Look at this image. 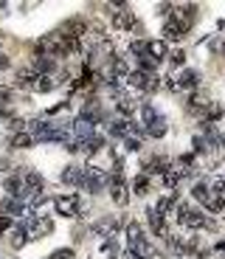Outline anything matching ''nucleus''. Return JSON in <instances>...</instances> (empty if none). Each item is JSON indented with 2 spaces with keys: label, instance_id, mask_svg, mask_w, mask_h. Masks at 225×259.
<instances>
[{
  "label": "nucleus",
  "instance_id": "f257e3e1",
  "mask_svg": "<svg viewBox=\"0 0 225 259\" xmlns=\"http://www.w3.org/2000/svg\"><path fill=\"white\" fill-rule=\"evenodd\" d=\"M177 223H183L186 228H211V223H208V217L203 214V211H197V209H191L189 203H177Z\"/></svg>",
  "mask_w": 225,
  "mask_h": 259
},
{
  "label": "nucleus",
  "instance_id": "f03ea898",
  "mask_svg": "<svg viewBox=\"0 0 225 259\" xmlns=\"http://www.w3.org/2000/svg\"><path fill=\"white\" fill-rule=\"evenodd\" d=\"M107 183H110V175L104 169H98V166H84L82 169V186L90 194H98Z\"/></svg>",
  "mask_w": 225,
  "mask_h": 259
},
{
  "label": "nucleus",
  "instance_id": "7ed1b4c3",
  "mask_svg": "<svg viewBox=\"0 0 225 259\" xmlns=\"http://www.w3.org/2000/svg\"><path fill=\"white\" fill-rule=\"evenodd\" d=\"M127 82L133 87H138V90H144V93H155L158 87H161V79H158V73H144V71H130V76H127Z\"/></svg>",
  "mask_w": 225,
  "mask_h": 259
},
{
  "label": "nucleus",
  "instance_id": "20e7f679",
  "mask_svg": "<svg viewBox=\"0 0 225 259\" xmlns=\"http://www.w3.org/2000/svg\"><path fill=\"white\" fill-rule=\"evenodd\" d=\"M56 206V214H62V217H79V197L76 194H59L54 200Z\"/></svg>",
  "mask_w": 225,
  "mask_h": 259
},
{
  "label": "nucleus",
  "instance_id": "39448f33",
  "mask_svg": "<svg viewBox=\"0 0 225 259\" xmlns=\"http://www.w3.org/2000/svg\"><path fill=\"white\" fill-rule=\"evenodd\" d=\"M197 82H200V73L197 71H183L180 76H175V79H169L166 85L172 87V90H194Z\"/></svg>",
  "mask_w": 225,
  "mask_h": 259
},
{
  "label": "nucleus",
  "instance_id": "423d86ee",
  "mask_svg": "<svg viewBox=\"0 0 225 259\" xmlns=\"http://www.w3.org/2000/svg\"><path fill=\"white\" fill-rule=\"evenodd\" d=\"M62 34L68 37V40H82L84 34H87V20H82V17H73V20H68L65 23V29H62Z\"/></svg>",
  "mask_w": 225,
  "mask_h": 259
},
{
  "label": "nucleus",
  "instance_id": "0eeeda50",
  "mask_svg": "<svg viewBox=\"0 0 225 259\" xmlns=\"http://www.w3.org/2000/svg\"><path fill=\"white\" fill-rule=\"evenodd\" d=\"M26 228H28L31 237H45V234L54 231V223L45 220V217H31V220H26Z\"/></svg>",
  "mask_w": 225,
  "mask_h": 259
},
{
  "label": "nucleus",
  "instance_id": "6e6552de",
  "mask_svg": "<svg viewBox=\"0 0 225 259\" xmlns=\"http://www.w3.org/2000/svg\"><path fill=\"white\" fill-rule=\"evenodd\" d=\"M42 175L40 172H23V186H26V203L34 197V194H40V189H42Z\"/></svg>",
  "mask_w": 225,
  "mask_h": 259
},
{
  "label": "nucleus",
  "instance_id": "1a4fd4ad",
  "mask_svg": "<svg viewBox=\"0 0 225 259\" xmlns=\"http://www.w3.org/2000/svg\"><path fill=\"white\" fill-rule=\"evenodd\" d=\"M186 31H189V26H186V23H180L177 17H169L166 26H163V37H166V40H172V43H175V40H183V37H186Z\"/></svg>",
  "mask_w": 225,
  "mask_h": 259
},
{
  "label": "nucleus",
  "instance_id": "9d476101",
  "mask_svg": "<svg viewBox=\"0 0 225 259\" xmlns=\"http://www.w3.org/2000/svg\"><path fill=\"white\" fill-rule=\"evenodd\" d=\"M110 194L113 200L119 203V206H124L127 203V183H124V175H110Z\"/></svg>",
  "mask_w": 225,
  "mask_h": 259
},
{
  "label": "nucleus",
  "instance_id": "9b49d317",
  "mask_svg": "<svg viewBox=\"0 0 225 259\" xmlns=\"http://www.w3.org/2000/svg\"><path fill=\"white\" fill-rule=\"evenodd\" d=\"M23 211H26V203L17 200V197H3V200H0V214H6V217H20Z\"/></svg>",
  "mask_w": 225,
  "mask_h": 259
},
{
  "label": "nucleus",
  "instance_id": "f8f14e48",
  "mask_svg": "<svg viewBox=\"0 0 225 259\" xmlns=\"http://www.w3.org/2000/svg\"><path fill=\"white\" fill-rule=\"evenodd\" d=\"M37 76H40V73L34 71V65H26V68H20V71H17L14 85H17V87H28V90H31V87H34V82H37Z\"/></svg>",
  "mask_w": 225,
  "mask_h": 259
},
{
  "label": "nucleus",
  "instance_id": "ddd939ff",
  "mask_svg": "<svg viewBox=\"0 0 225 259\" xmlns=\"http://www.w3.org/2000/svg\"><path fill=\"white\" fill-rule=\"evenodd\" d=\"M191 194H194V197H197L200 203H203V206H208V203L214 200V197H219V194L211 192V183H208V180H197L194 189H191Z\"/></svg>",
  "mask_w": 225,
  "mask_h": 259
},
{
  "label": "nucleus",
  "instance_id": "4468645a",
  "mask_svg": "<svg viewBox=\"0 0 225 259\" xmlns=\"http://www.w3.org/2000/svg\"><path fill=\"white\" fill-rule=\"evenodd\" d=\"M147 214H149V225H152V231H155V237H161V239H166V242H169V237H172V234H169L166 223H163V217L158 214V211H155V209H149Z\"/></svg>",
  "mask_w": 225,
  "mask_h": 259
},
{
  "label": "nucleus",
  "instance_id": "2eb2a0df",
  "mask_svg": "<svg viewBox=\"0 0 225 259\" xmlns=\"http://www.w3.org/2000/svg\"><path fill=\"white\" fill-rule=\"evenodd\" d=\"M175 17L191 29V23H194V17H197V3H183V6H175Z\"/></svg>",
  "mask_w": 225,
  "mask_h": 259
},
{
  "label": "nucleus",
  "instance_id": "dca6fc26",
  "mask_svg": "<svg viewBox=\"0 0 225 259\" xmlns=\"http://www.w3.org/2000/svg\"><path fill=\"white\" fill-rule=\"evenodd\" d=\"M116 217H101L98 223H93L90 225V234H96V237H107V234H113L116 231Z\"/></svg>",
  "mask_w": 225,
  "mask_h": 259
},
{
  "label": "nucleus",
  "instance_id": "f3484780",
  "mask_svg": "<svg viewBox=\"0 0 225 259\" xmlns=\"http://www.w3.org/2000/svg\"><path fill=\"white\" fill-rule=\"evenodd\" d=\"M101 147H104V138H101V136H90V138H84V141H79V144H76V152L82 150L84 155H96Z\"/></svg>",
  "mask_w": 225,
  "mask_h": 259
},
{
  "label": "nucleus",
  "instance_id": "a211bd4d",
  "mask_svg": "<svg viewBox=\"0 0 225 259\" xmlns=\"http://www.w3.org/2000/svg\"><path fill=\"white\" fill-rule=\"evenodd\" d=\"M147 54L155 59V62L166 59V57H169V45H166V40H152V43H147Z\"/></svg>",
  "mask_w": 225,
  "mask_h": 259
},
{
  "label": "nucleus",
  "instance_id": "6ab92c4d",
  "mask_svg": "<svg viewBox=\"0 0 225 259\" xmlns=\"http://www.w3.org/2000/svg\"><path fill=\"white\" fill-rule=\"evenodd\" d=\"M166 169H169V161L163 155H155V158H149L144 164V175H163Z\"/></svg>",
  "mask_w": 225,
  "mask_h": 259
},
{
  "label": "nucleus",
  "instance_id": "aec40b11",
  "mask_svg": "<svg viewBox=\"0 0 225 259\" xmlns=\"http://www.w3.org/2000/svg\"><path fill=\"white\" fill-rule=\"evenodd\" d=\"M175 169L180 178H186V175H197V164H194V155H180V158L175 161Z\"/></svg>",
  "mask_w": 225,
  "mask_h": 259
},
{
  "label": "nucleus",
  "instance_id": "412c9836",
  "mask_svg": "<svg viewBox=\"0 0 225 259\" xmlns=\"http://www.w3.org/2000/svg\"><path fill=\"white\" fill-rule=\"evenodd\" d=\"M144 239H147V237H144L141 223H135V220H133V223H127V242H130V248H135V245L144 242Z\"/></svg>",
  "mask_w": 225,
  "mask_h": 259
},
{
  "label": "nucleus",
  "instance_id": "4be33fe9",
  "mask_svg": "<svg viewBox=\"0 0 225 259\" xmlns=\"http://www.w3.org/2000/svg\"><path fill=\"white\" fill-rule=\"evenodd\" d=\"M116 107H119V113H121V115H133V113H135V101L130 99L127 93L116 90Z\"/></svg>",
  "mask_w": 225,
  "mask_h": 259
},
{
  "label": "nucleus",
  "instance_id": "5701e85b",
  "mask_svg": "<svg viewBox=\"0 0 225 259\" xmlns=\"http://www.w3.org/2000/svg\"><path fill=\"white\" fill-rule=\"evenodd\" d=\"M62 183L65 186H79V183H82V169H79V166H65Z\"/></svg>",
  "mask_w": 225,
  "mask_h": 259
},
{
  "label": "nucleus",
  "instance_id": "b1692460",
  "mask_svg": "<svg viewBox=\"0 0 225 259\" xmlns=\"http://www.w3.org/2000/svg\"><path fill=\"white\" fill-rule=\"evenodd\" d=\"M175 203H177V194H166V197H161V200H158V206H152V209L163 217L166 211H172V209H175Z\"/></svg>",
  "mask_w": 225,
  "mask_h": 259
},
{
  "label": "nucleus",
  "instance_id": "393cba45",
  "mask_svg": "<svg viewBox=\"0 0 225 259\" xmlns=\"http://www.w3.org/2000/svg\"><path fill=\"white\" fill-rule=\"evenodd\" d=\"M28 237H31V234H28L26 223H23L20 228H14V234H12V248H23V245L28 242Z\"/></svg>",
  "mask_w": 225,
  "mask_h": 259
},
{
  "label": "nucleus",
  "instance_id": "a878e982",
  "mask_svg": "<svg viewBox=\"0 0 225 259\" xmlns=\"http://www.w3.org/2000/svg\"><path fill=\"white\" fill-rule=\"evenodd\" d=\"M133 192L138 194V197L149 194V175H138V178L133 180Z\"/></svg>",
  "mask_w": 225,
  "mask_h": 259
},
{
  "label": "nucleus",
  "instance_id": "bb28decb",
  "mask_svg": "<svg viewBox=\"0 0 225 259\" xmlns=\"http://www.w3.org/2000/svg\"><path fill=\"white\" fill-rule=\"evenodd\" d=\"M161 178H163V183H166L169 189H175L177 183H180V180H183L180 175H177V169H175V166H169V169H166V172L161 175Z\"/></svg>",
  "mask_w": 225,
  "mask_h": 259
},
{
  "label": "nucleus",
  "instance_id": "cd10ccee",
  "mask_svg": "<svg viewBox=\"0 0 225 259\" xmlns=\"http://www.w3.org/2000/svg\"><path fill=\"white\" fill-rule=\"evenodd\" d=\"M147 133H149V136H155V138H163V136H166V121H163V118H155V121L147 127Z\"/></svg>",
  "mask_w": 225,
  "mask_h": 259
},
{
  "label": "nucleus",
  "instance_id": "c85d7f7f",
  "mask_svg": "<svg viewBox=\"0 0 225 259\" xmlns=\"http://www.w3.org/2000/svg\"><path fill=\"white\" fill-rule=\"evenodd\" d=\"M31 141H34V138L28 136V133H17V136L12 138V147L14 150H26V147H31Z\"/></svg>",
  "mask_w": 225,
  "mask_h": 259
},
{
  "label": "nucleus",
  "instance_id": "c756f323",
  "mask_svg": "<svg viewBox=\"0 0 225 259\" xmlns=\"http://www.w3.org/2000/svg\"><path fill=\"white\" fill-rule=\"evenodd\" d=\"M54 85H56V82L51 79V76H37V82H34V87H31V90H40V93H45V90H51Z\"/></svg>",
  "mask_w": 225,
  "mask_h": 259
},
{
  "label": "nucleus",
  "instance_id": "7c9ffc66",
  "mask_svg": "<svg viewBox=\"0 0 225 259\" xmlns=\"http://www.w3.org/2000/svg\"><path fill=\"white\" fill-rule=\"evenodd\" d=\"M141 115H144V124H147V127L155 121V118H161V115L155 113V107H152V104H144V107H141Z\"/></svg>",
  "mask_w": 225,
  "mask_h": 259
},
{
  "label": "nucleus",
  "instance_id": "2f4dec72",
  "mask_svg": "<svg viewBox=\"0 0 225 259\" xmlns=\"http://www.w3.org/2000/svg\"><path fill=\"white\" fill-rule=\"evenodd\" d=\"M130 54H133L135 59L144 57V54H147V43H144V40H133V45H130Z\"/></svg>",
  "mask_w": 225,
  "mask_h": 259
},
{
  "label": "nucleus",
  "instance_id": "473e14b6",
  "mask_svg": "<svg viewBox=\"0 0 225 259\" xmlns=\"http://www.w3.org/2000/svg\"><path fill=\"white\" fill-rule=\"evenodd\" d=\"M205 209L214 211V214H225V197H214V200H211Z\"/></svg>",
  "mask_w": 225,
  "mask_h": 259
},
{
  "label": "nucleus",
  "instance_id": "72a5a7b5",
  "mask_svg": "<svg viewBox=\"0 0 225 259\" xmlns=\"http://www.w3.org/2000/svg\"><path fill=\"white\" fill-rule=\"evenodd\" d=\"M191 147H194V155H200V152L208 150V141H205L203 136H194V138H191Z\"/></svg>",
  "mask_w": 225,
  "mask_h": 259
},
{
  "label": "nucleus",
  "instance_id": "f704fd0d",
  "mask_svg": "<svg viewBox=\"0 0 225 259\" xmlns=\"http://www.w3.org/2000/svg\"><path fill=\"white\" fill-rule=\"evenodd\" d=\"M42 203H48V194H45V192H40V194H34V197H31V200H28V203H26V206H28V209H40Z\"/></svg>",
  "mask_w": 225,
  "mask_h": 259
},
{
  "label": "nucleus",
  "instance_id": "c9c22d12",
  "mask_svg": "<svg viewBox=\"0 0 225 259\" xmlns=\"http://www.w3.org/2000/svg\"><path fill=\"white\" fill-rule=\"evenodd\" d=\"M48 259H73V248H56Z\"/></svg>",
  "mask_w": 225,
  "mask_h": 259
},
{
  "label": "nucleus",
  "instance_id": "e433bc0d",
  "mask_svg": "<svg viewBox=\"0 0 225 259\" xmlns=\"http://www.w3.org/2000/svg\"><path fill=\"white\" fill-rule=\"evenodd\" d=\"M124 150L127 152H138L141 150V141H138V138H133V136H127L124 138Z\"/></svg>",
  "mask_w": 225,
  "mask_h": 259
},
{
  "label": "nucleus",
  "instance_id": "4c0bfd02",
  "mask_svg": "<svg viewBox=\"0 0 225 259\" xmlns=\"http://www.w3.org/2000/svg\"><path fill=\"white\" fill-rule=\"evenodd\" d=\"M9 96H12L9 90H0V115H9V107H6V104H9Z\"/></svg>",
  "mask_w": 225,
  "mask_h": 259
},
{
  "label": "nucleus",
  "instance_id": "58836bf2",
  "mask_svg": "<svg viewBox=\"0 0 225 259\" xmlns=\"http://www.w3.org/2000/svg\"><path fill=\"white\" fill-rule=\"evenodd\" d=\"M211 51H214V54H225V37L211 40Z\"/></svg>",
  "mask_w": 225,
  "mask_h": 259
},
{
  "label": "nucleus",
  "instance_id": "ea45409f",
  "mask_svg": "<svg viewBox=\"0 0 225 259\" xmlns=\"http://www.w3.org/2000/svg\"><path fill=\"white\" fill-rule=\"evenodd\" d=\"M104 253H110V256H116V253H119V245H116V239H107V242H104Z\"/></svg>",
  "mask_w": 225,
  "mask_h": 259
},
{
  "label": "nucleus",
  "instance_id": "a19ab883",
  "mask_svg": "<svg viewBox=\"0 0 225 259\" xmlns=\"http://www.w3.org/2000/svg\"><path fill=\"white\" fill-rule=\"evenodd\" d=\"M169 59H172V65H183L186 54H183V51H172V54H169Z\"/></svg>",
  "mask_w": 225,
  "mask_h": 259
},
{
  "label": "nucleus",
  "instance_id": "79ce46f5",
  "mask_svg": "<svg viewBox=\"0 0 225 259\" xmlns=\"http://www.w3.org/2000/svg\"><path fill=\"white\" fill-rule=\"evenodd\" d=\"M9 228H12V217L0 214V234H3V231H9Z\"/></svg>",
  "mask_w": 225,
  "mask_h": 259
},
{
  "label": "nucleus",
  "instance_id": "37998d69",
  "mask_svg": "<svg viewBox=\"0 0 225 259\" xmlns=\"http://www.w3.org/2000/svg\"><path fill=\"white\" fill-rule=\"evenodd\" d=\"M169 9H172V3H161L158 6V15H169Z\"/></svg>",
  "mask_w": 225,
  "mask_h": 259
},
{
  "label": "nucleus",
  "instance_id": "c03bdc74",
  "mask_svg": "<svg viewBox=\"0 0 225 259\" xmlns=\"http://www.w3.org/2000/svg\"><path fill=\"white\" fill-rule=\"evenodd\" d=\"M0 68H9V57H6V54H0Z\"/></svg>",
  "mask_w": 225,
  "mask_h": 259
},
{
  "label": "nucleus",
  "instance_id": "a18cd8bd",
  "mask_svg": "<svg viewBox=\"0 0 225 259\" xmlns=\"http://www.w3.org/2000/svg\"><path fill=\"white\" fill-rule=\"evenodd\" d=\"M219 147H225V133H219Z\"/></svg>",
  "mask_w": 225,
  "mask_h": 259
},
{
  "label": "nucleus",
  "instance_id": "49530a36",
  "mask_svg": "<svg viewBox=\"0 0 225 259\" xmlns=\"http://www.w3.org/2000/svg\"><path fill=\"white\" fill-rule=\"evenodd\" d=\"M222 180H225V169H222Z\"/></svg>",
  "mask_w": 225,
  "mask_h": 259
}]
</instances>
